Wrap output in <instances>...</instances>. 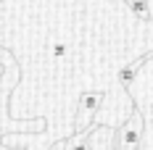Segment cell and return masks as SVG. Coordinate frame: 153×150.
Here are the masks:
<instances>
[{
	"label": "cell",
	"mask_w": 153,
	"mask_h": 150,
	"mask_svg": "<svg viewBox=\"0 0 153 150\" xmlns=\"http://www.w3.org/2000/svg\"><path fill=\"white\" fill-rule=\"evenodd\" d=\"M103 98H106L103 90H82L79 92V98H76V132L74 134H82V132H87V129L95 126L92 116L98 113Z\"/></svg>",
	"instance_id": "1"
},
{
	"label": "cell",
	"mask_w": 153,
	"mask_h": 150,
	"mask_svg": "<svg viewBox=\"0 0 153 150\" xmlns=\"http://www.w3.org/2000/svg\"><path fill=\"white\" fill-rule=\"evenodd\" d=\"M143 132H145V119L137 108L132 111V116L122 124V129L116 132V140H114V150H135L140 148L143 142Z\"/></svg>",
	"instance_id": "2"
},
{
	"label": "cell",
	"mask_w": 153,
	"mask_h": 150,
	"mask_svg": "<svg viewBox=\"0 0 153 150\" xmlns=\"http://www.w3.org/2000/svg\"><path fill=\"white\" fill-rule=\"evenodd\" d=\"M145 61H151V58L145 55V58H140V61H132V63H127L122 71H119V84H122L124 90L132 87V82H135V76H137V71H140V66H143Z\"/></svg>",
	"instance_id": "3"
},
{
	"label": "cell",
	"mask_w": 153,
	"mask_h": 150,
	"mask_svg": "<svg viewBox=\"0 0 153 150\" xmlns=\"http://www.w3.org/2000/svg\"><path fill=\"white\" fill-rule=\"evenodd\" d=\"M127 5H129V11L137 16L140 21H151V0H124Z\"/></svg>",
	"instance_id": "4"
},
{
	"label": "cell",
	"mask_w": 153,
	"mask_h": 150,
	"mask_svg": "<svg viewBox=\"0 0 153 150\" xmlns=\"http://www.w3.org/2000/svg\"><path fill=\"white\" fill-rule=\"evenodd\" d=\"M66 53H69V42H56V45H53V58L56 61L66 58Z\"/></svg>",
	"instance_id": "5"
},
{
	"label": "cell",
	"mask_w": 153,
	"mask_h": 150,
	"mask_svg": "<svg viewBox=\"0 0 153 150\" xmlns=\"http://www.w3.org/2000/svg\"><path fill=\"white\" fill-rule=\"evenodd\" d=\"M148 58H151V61H153V53H148Z\"/></svg>",
	"instance_id": "6"
},
{
	"label": "cell",
	"mask_w": 153,
	"mask_h": 150,
	"mask_svg": "<svg viewBox=\"0 0 153 150\" xmlns=\"http://www.w3.org/2000/svg\"><path fill=\"white\" fill-rule=\"evenodd\" d=\"M135 150H140V148H135Z\"/></svg>",
	"instance_id": "7"
}]
</instances>
